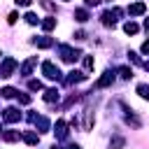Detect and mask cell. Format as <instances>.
<instances>
[{"mask_svg": "<svg viewBox=\"0 0 149 149\" xmlns=\"http://www.w3.org/2000/svg\"><path fill=\"white\" fill-rule=\"evenodd\" d=\"M37 65V56H30V58H26V63L21 65V74L23 77H28L30 72H33V68Z\"/></svg>", "mask_w": 149, "mask_h": 149, "instance_id": "cell-13", "label": "cell"}, {"mask_svg": "<svg viewBox=\"0 0 149 149\" xmlns=\"http://www.w3.org/2000/svg\"><path fill=\"white\" fill-rule=\"evenodd\" d=\"M40 5L44 7V9H49V12H54L56 7H54V2H49V0H40Z\"/></svg>", "mask_w": 149, "mask_h": 149, "instance_id": "cell-31", "label": "cell"}, {"mask_svg": "<svg viewBox=\"0 0 149 149\" xmlns=\"http://www.w3.org/2000/svg\"><path fill=\"white\" fill-rule=\"evenodd\" d=\"M14 70H16V61H14L12 56H7V58L0 63V77H2V79H5V77H12Z\"/></svg>", "mask_w": 149, "mask_h": 149, "instance_id": "cell-6", "label": "cell"}, {"mask_svg": "<svg viewBox=\"0 0 149 149\" xmlns=\"http://www.w3.org/2000/svg\"><path fill=\"white\" fill-rule=\"evenodd\" d=\"M28 88H30V91H42V81H40V79H30V81H28Z\"/></svg>", "mask_w": 149, "mask_h": 149, "instance_id": "cell-26", "label": "cell"}, {"mask_svg": "<svg viewBox=\"0 0 149 149\" xmlns=\"http://www.w3.org/2000/svg\"><path fill=\"white\" fill-rule=\"evenodd\" d=\"M68 123L63 121V119H58L56 121V126H54V135H56V140H68Z\"/></svg>", "mask_w": 149, "mask_h": 149, "instance_id": "cell-9", "label": "cell"}, {"mask_svg": "<svg viewBox=\"0 0 149 149\" xmlns=\"http://www.w3.org/2000/svg\"><path fill=\"white\" fill-rule=\"evenodd\" d=\"M16 19H19V14H16V12H12V14L7 16V23H16Z\"/></svg>", "mask_w": 149, "mask_h": 149, "instance_id": "cell-32", "label": "cell"}, {"mask_svg": "<svg viewBox=\"0 0 149 149\" xmlns=\"http://www.w3.org/2000/svg\"><path fill=\"white\" fill-rule=\"evenodd\" d=\"M23 19H26V23H30V26H35V23H37V21H40V19H37V16H35V14H33V12H28V14H26V16H23Z\"/></svg>", "mask_w": 149, "mask_h": 149, "instance_id": "cell-29", "label": "cell"}, {"mask_svg": "<svg viewBox=\"0 0 149 149\" xmlns=\"http://www.w3.org/2000/svg\"><path fill=\"white\" fill-rule=\"evenodd\" d=\"M140 51H142V54H149V40H144V42H142V47H140Z\"/></svg>", "mask_w": 149, "mask_h": 149, "instance_id": "cell-33", "label": "cell"}, {"mask_svg": "<svg viewBox=\"0 0 149 149\" xmlns=\"http://www.w3.org/2000/svg\"><path fill=\"white\" fill-rule=\"evenodd\" d=\"M54 28H56V19H54V16H47V19L42 21V30L49 33V30H54Z\"/></svg>", "mask_w": 149, "mask_h": 149, "instance_id": "cell-19", "label": "cell"}, {"mask_svg": "<svg viewBox=\"0 0 149 149\" xmlns=\"http://www.w3.org/2000/svg\"><path fill=\"white\" fill-rule=\"evenodd\" d=\"M123 147H126V137L114 135V137L109 140V149H123Z\"/></svg>", "mask_w": 149, "mask_h": 149, "instance_id": "cell-18", "label": "cell"}, {"mask_svg": "<svg viewBox=\"0 0 149 149\" xmlns=\"http://www.w3.org/2000/svg\"><path fill=\"white\" fill-rule=\"evenodd\" d=\"M81 114H84V130H91V128H93V121H95V119H93V109L86 107Z\"/></svg>", "mask_w": 149, "mask_h": 149, "instance_id": "cell-16", "label": "cell"}, {"mask_svg": "<svg viewBox=\"0 0 149 149\" xmlns=\"http://www.w3.org/2000/svg\"><path fill=\"white\" fill-rule=\"evenodd\" d=\"M58 98H61V91L58 88H47L44 91V102L54 105V102H58Z\"/></svg>", "mask_w": 149, "mask_h": 149, "instance_id": "cell-15", "label": "cell"}, {"mask_svg": "<svg viewBox=\"0 0 149 149\" xmlns=\"http://www.w3.org/2000/svg\"><path fill=\"white\" fill-rule=\"evenodd\" d=\"M16 100H19V105H30V95L28 93H16Z\"/></svg>", "mask_w": 149, "mask_h": 149, "instance_id": "cell-27", "label": "cell"}, {"mask_svg": "<svg viewBox=\"0 0 149 149\" xmlns=\"http://www.w3.org/2000/svg\"><path fill=\"white\" fill-rule=\"evenodd\" d=\"M147 12V5L144 2H133V5H128V14L130 16H142Z\"/></svg>", "mask_w": 149, "mask_h": 149, "instance_id": "cell-12", "label": "cell"}, {"mask_svg": "<svg viewBox=\"0 0 149 149\" xmlns=\"http://www.w3.org/2000/svg\"><path fill=\"white\" fill-rule=\"evenodd\" d=\"M2 140L5 142H19L21 140V133L19 130H2Z\"/></svg>", "mask_w": 149, "mask_h": 149, "instance_id": "cell-17", "label": "cell"}, {"mask_svg": "<svg viewBox=\"0 0 149 149\" xmlns=\"http://www.w3.org/2000/svg\"><path fill=\"white\" fill-rule=\"evenodd\" d=\"M74 19H77L79 23H86V21H88V12H86V9H74Z\"/></svg>", "mask_w": 149, "mask_h": 149, "instance_id": "cell-23", "label": "cell"}, {"mask_svg": "<svg viewBox=\"0 0 149 149\" xmlns=\"http://www.w3.org/2000/svg\"><path fill=\"white\" fill-rule=\"evenodd\" d=\"M142 68H144V70L149 72V61H147V63H142Z\"/></svg>", "mask_w": 149, "mask_h": 149, "instance_id": "cell-39", "label": "cell"}, {"mask_svg": "<svg viewBox=\"0 0 149 149\" xmlns=\"http://www.w3.org/2000/svg\"><path fill=\"white\" fill-rule=\"evenodd\" d=\"M116 72L121 74V79H130V77H133V70H130L128 65H121V68H116Z\"/></svg>", "mask_w": 149, "mask_h": 149, "instance_id": "cell-24", "label": "cell"}, {"mask_svg": "<svg viewBox=\"0 0 149 149\" xmlns=\"http://www.w3.org/2000/svg\"><path fill=\"white\" fill-rule=\"evenodd\" d=\"M68 149H81V147H79V144H70Z\"/></svg>", "mask_w": 149, "mask_h": 149, "instance_id": "cell-38", "label": "cell"}, {"mask_svg": "<svg viewBox=\"0 0 149 149\" xmlns=\"http://www.w3.org/2000/svg\"><path fill=\"white\" fill-rule=\"evenodd\" d=\"M2 119H5L7 123H16V121L21 119V112H19L16 107H5V109H2Z\"/></svg>", "mask_w": 149, "mask_h": 149, "instance_id": "cell-8", "label": "cell"}, {"mask_svg": "<svg viewBox=\"0 0 149 149\" xmlns=\"http://www.w3.org/2000/svg\"><path fill=\"white\" fill-rule=\"evenodd\" d=\"M74 37H77V40H86V33H84V30H77Z\"/></svg>", "mask_w": 149, "mask_h": 149, "instance_id": "cell-35", "label": "cell"}, {"mask_svg": "<svg viewBox=\"0 0 149 149\" xmlns=\"http://www.w3.org/2000/svg\"><path fill=\"white\" fill-rule=\"evenodd\" d=\"M123 30H126V35H135V33L140 30V26H137L135 21H126V23H123Z\"/></svg>", "mask_w": 149, "mask_h": 149, "instance_id": "cell-20", "label": "cell"}, {"mask_svg": "<svg viewBox=\"0 0 149 149\" xmlns=\"http://www.w3.org/2000/svg\"><path fill=\"white\" fill-rule=\"evenodd\" d=\"M119 107H121V112H123V119H126V123L128 126H133V128H142V121H140V116L126 105V102H119Z\"/></svg>", "mask_w": 149, "mask_h": 149, "instance_id": "cell-3", "label": "cell"}, {"mask_svg": "<svg viewBox=\"0 0 149 149\" xmlns=\"http://www.w3.org/2000/svg\"><path fill=\"white\" fill-rule=\"evenodd\" d=\"M58 54H61V58H63L65 63H74V61L81 56V51L74 49V47H70V44H58Z\"/></svg>", "mask_w": 149, "mask_h": 149, "instance_id": "cell-2", "label": "cell"}, {"mask_svg": "<svg viewBox=\"0 0 149 149\" xmlns=\"http://www.w3.org/2000/svg\"><path fill=\"white\" fill-rule=\"evenodd\" d=\"M144 30H149V16L144 19Z\"/></svg>", "mask_w": 149, "mask_h": 149, "instance_id": "cell-37", "label": "cell"}, {"mask_svg": "<svg viewBox=\"0 0 149 149\" xmlns=\"http://www.w3.org/2000/svg\"><path fill=\"white\" fill-rule=\"evenodd\" d=\"M128 61H130V63H135V65H142V61H140V56H137L135 51H128Z\"/></svg>", "mask_w": 149, "mask_h": 149, "instance_id": "cell-30", "label": "cell"}, {"mask_svg": "<svg viewBox=\"0 0 149 149\" xmlns=\"http://www.w3.org/2000/svg\"><path fill=\"white\" fill-rule=\"evenodd\" d=\"M121 14H123V9H121V7H112V9H105V12L100 14V23H102L105 28H114Z\"/></svg>", "mask_w": 149, "mask_h": 149, "instance_id": "cell-1", "label": "cell"}, {"mask_svg": "<svg viewBox=\"0 0 149 149\" xmlns=\"http://www.w3.org/2000/svg\"><path fill=\"white\" fill-rule=\"evenodd\" d=\"M16 93H19V91H16L14 86H5V88H0V95H2V98H16Z\"/></svg>", "mask_w": 149, "mask_h": 149, "instance_id": "cell-21", "label": "cell"}, {"mask_svg": "<svg viewBox=\"0 0 149 149\" xmlns=\"http://www.w3.org/2000/svg\"><path fill=\"white\" fill-rule=\"evenodd\" d=\"M79 98H81L79 93H72V95H68V100L63 102V109H70V107H72V105H74V102H77Z\"/></svg>", "mask_w": 149, "mask_h": 149, "instance_id": "cell-25", "label": "cell"}, {"mask_svg": "<svg viewBox=\"0 0 149 149\" xmlns=\"http://www.w3.org/2000/svg\"><path fill=\"white\" fill-rule=\"evenodd\" d=\"M28 121L35 126V128H40V133H47L49 130V119L47 116H42V114H37V112H28Z\"/></svg>", "mask_w": 149, "mask_h": 149, "instance_id": "cell-4", "label": "cell"}, {"mask_svg": "<svg viewBox=\"0 0 149 149\" xmlns=\"http://www.w3.org/2000/svg\"><path fill=\"white\" fill-rule=\"evenodd\" d=\"M21 140H23V142H26L28 147H35V144L40 142V135H37L35 130H26V133L21 135Z\"/></svg>", "mask_w": 149, "mask_h": 149, "instance_id": "cell-14", "label": "cell"}, {"mask_svg": "<svg viewBox=\"0 0 149 149\" xmlns=\"http://www.w3.org/2000/svg\"><path fill=\"white\" fill-rule=\"evenodd\" d=\"M42 74L47 77V79H51V81H58L63 74H61V70H58V65H54L51 61H44L42 63Z\"/></svg>", "mask_w": 149, "mask_h": 149, "instance_id": "cell-5", "label": "cell"}, {"mask_svg": "<svg viewBox=\"0 0 149 149\" xmlns=\"http://www.w3.org/2000/svg\"><path fill=\"white\" fill-rule=\"evenodd\" d=\"M33 44H35L37 49H51V47H54V37L42 35V37H35V40H33Z\"/></svg>", "mask_w": 149, "mask_h": 149, "instance_id": "cell-11", "label": "cell"}, {"mask_svg": "<svg viewBox=\"0 0 149 149\" xmlns=\"http://www.w3.org/2000/svg\"><path fill=\"white\" fill-rule=\"evenodd\" d=\"M137 95L140 98H144V100H149V84H137Z\"/></svg>", "mask_w": 149, "mask_h": 149, "instance_id": "cell-22", "label": "cell"}, {"mask_svg": "<svg viewBox=\"0 0 149 149\" xmlns=\"http://www.w3.org/2000/svg\"><path fill=\"white\" fill-rule=\"evenodd\" d=\"M88 79V74L86 72H81V70H72V72H68V77H65V84L68 86H74V84H79V81H86Z\"/></svg>", "mask_w": 149, "mask_h": 149, "instance_id": "cell-7", "label": "cell"}, {"mask_svg": "<svg viewBox=\"0 0 149 149\" xmlns=\"http://www.w3.org/2000/svg\"><path fill=\"white\" fill-rule=\"evenodd\" d=\"M112 81H114V72H112V70H105V72H102V77L95 81V88H107Z\"/></svg>", "mask_w": 149, "mask_h": 149, "instance_id": "cell-10", "label": "cell"}, {"mask_svg": "<svg viewBox=\"0 0 149 149\" xmlns=\"http://www.w3.org/2000/svg\"><path fill=\"white\" fill-rule=\"evenodd\" d=\"M93 65H95L93 56H84V70H93Z\"/></svg>", "mask_w": 149, "mask_h": 149, "instance_id": "cell-28", "label": "cell"}, {"mask_svg": "<svg viewBox=\"0 0 149 149\" xmlns=\"http://www.w3.org/2000/svg\"><path fill=\"white\" fill-rule=\"evenodd\" d=\"M14 2H16V5H19V7H28V5H30V2H33V0H14Z\"/></svg>", "mask_w": 149, "mask_h": 149, "instance_id": "cell-34", "label": "cell"}, {"mask_svg": "<svg viewBox=\"0 0 149 149\" xmlns=\"http://www.w3.org/2000/svg\"><path fill=\"white\" fill-rule=\"evenodd\" d=\"M98 2H100V0H84V5H86V7H95Z\"/></svg>", "mask_w": 149, "mask_h": 149, "instance_id": "cell-36", "label": "cell"}]
</instances>
